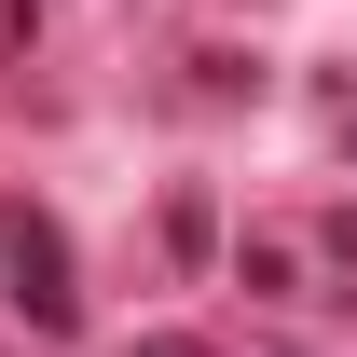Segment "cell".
Returning a JSON list of instances; mask_svg holds the SVG:
<instances>
[{"instance_id": "1", "label": "cell", "mask_w": 357, "mask_h": 357, "mask_svg": "<svg viewBox=\"0 0 357 357\" xmlns=\"http://www.w3.org/2000/svg\"><path fill=\"white\" fill-rule=\"evenodd\" d=\"M14 303L42 316V330H69V261H55V234L28 220V248H14Z\"/></svg>"}, {"instance_id": "2", "label": "cell", "mask_w": 357, "mask_h": 357, "mask_svg": "<svg viewBox=\"0 0 357 357\" xmlns=\"http://www.w3.org/2000/svg\"><path fill=\"white\" fill-rule=\"evenodd\" d=\"M234 275H248V289H261V303H275V289H289V275H303V261H289L275 234H248V248H234Z\"/></svg>"}, {"instance_id": "3", "label": "cell", "mask_w": 357, "mask_h": 357, "mask_svg": "<svg viewBox=\"0 0 357 357\" xmlns=\"http://www.w3.org/2000/svg\"><path fill=\"white\" fill-rule=\"evenodd\" d=\"M124 357H192V344H124Z\"/></svg>"}]
</instances>
